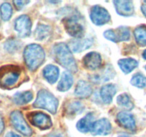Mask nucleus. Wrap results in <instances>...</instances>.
I'll return each instance as SVG.
<instances>
[{"mask_svg":"<svg viewBox=\"0 0 146 137\" xmlns=\"http://www.w3.org/2000/svg\"><path fill=\"white\" fill-rule=\"evenodd\" d=\"M54 59L62 67L71 72H76V63L68 46L64 43H58L53 48Z\"/></svg>","mask_w":146,"mask_h":137,"instance_id":"1","label":"nucleus"},{"mask_svg":"<svg viewBox=\"0 0 146 137\" xmlns=\"http://www.w3.org/2000/svg\"><path fill=\"white\" fill-rule=\"evenodd\" d=\"M24 58L29 69L36 71L44 63L45 52L38 44H30L24 49Z\"/></svg>","mask_w":146,"mask_h":137,"instance_id":"2","label":"nucleus"},{"mask_svg":"<svg viewBox=\"0 0 146 137\" xmlns=\"http://www.w3.org/2000/svg\"><path fill=\"white\" fill-rule=\"evenodd\" d=\"M21 69L18 66L7 65L0 68V86L3 88L14 87L19 81Z\"/></svg>","mask_w":146,"mask_h":137,"instance_id":"3","label":"nucleus"},{"mask_svg":"<svg viewBox=\"0 0 146 137\" xmlns=\"http://www.w3.org/2000/svg\"><path fill=\"white\" fill-rule=\"evenodd\" d=\"M33 106L36 108H44L54 114L57 111L58 101L51 93L46 90H41L38 91L37 98Z\"/></svg>","mask_w":146,"mask_h":137,"instance_id":"4","label":"nucleus"},{"mask_svg":"<svg viewBox=\"0 0 146 137\" xmlns=\"http://www.w3.org/2000/svg\"><path fill=\"white\" fill-rule=\"evenodd\" d=\"M63 23L66 31L70 36L77 39H81L84 36V27L79 21L78 14L72 13L71 15L66 16L63 19Z\"/></svg>","mask_w":146,"mask_h":137,"instance_id":"5","label":"nucleus"},{"mask_svg":"<svg viewBox=\"0 0 146 137\" xmlns=\"http://www.w3.org/2000/svg\"><path fill=\"white\" fill-rule=\"evenodd\" d=\"M11 122L14 128L27 136H30L32 134V131L24 120L22 114L19 111H14L10 115Z\"/></svg>","mask_w":146,"mask_h":137,"instance_id":"6","label":"nucleus"},{"mask_svg":"<svg viewBox=\"0 0 146 137\" xmlns=\"http://www.w3.org/2000/svg\"><path fill=\"white\" fill-rule=\"evenodd\" d=\"M31 124L42 130L48 129L52 126L51 118L47 114L41 112L30 113L27 116Z\"/></svg>","mask_w":146,"mask_h":137,"instance_id":"7","label":"nucleus"},{"mask_svg":"<svg viewBox=\"0 0 146 137\" xmlns=\"http://www.w3.org/2000/svg\"><path fill=\"white\" fill-rule=\"evenodd\" d=\"M91 20L96 25H103L111 19V16L106 9L99 5H96L91 8Z\"/></svg>","mask_w":146,"mask_h":137,"instance_id":"8","label":"nucleus"},{"mask_svg":"<svg viewBox=\"0 0 146 137\" xmlns=\"http://www.w3.org/2000/svg\"><path fill=\"white\" fill-rule=\"evenodd\" d=\"M15 29L18 32L19 37L24 38L30 35L31 30V21L27 15H22L15 21Z\"/></svg>","mask_w":146,"mask_h":137,"instance_id":"9","label":"nucleus"},{"mask_svg":"<svg viewBox=\"0 0 146 137\" xmlns=\"http://www.w3.org/2000/svg\"><path fill=\"white\" fill-rule=\"evenodd\" d=\"M115 74V72L113 69V67H111V65H107L98 73L90 76L89 78L94 83L101 84L109 81L110 79L113 78Z\"/></svg>","mask_w":146,"mask_h":137,"instance_id":"10","label":"nucleus"},{"mask_svg":"<svg viewBox=\"0 0 146 137\" xmlns=\"http://www.w3.org/2000/svg\"><path fill=\"white\" fill-rule=\"evenodd\" d=\"M91 131L93 135H108L111 131V123L106 118H101L94 122Z\"/></svg>","mask_w":146,"mask_h":137,"instance_id":"11","label":"nucleus"},{"mask_svg":"<svg viewBox=\"0 0 146 137\" xmlns=\"http://www.w3.org/2000/svg\"><path fill=\"white\" fill-rule=\"evenodd\" d=\"M83 63H84V67L88 69L95 70L101 66L102 59L98 53L90 52L84 57Z\"/></svg>","mask_w":146,"mask_h":137,"instance_id":"12","label":"nucleus"},{"mask_svg":"<svg viewBox=\"0 0 146 137\" xmlns=\"http://www.w3.org/2000/svg\"><path fill=\"white\" fill-rule=\"evenodd\" d=\"M115 9L118 14L123 17H130L134 13L133 4L131 1L117 0L113 1Z\"/></svg>","mask_w":146,"mask_h":137,"instance_id":"13","label":"nucleus"},{"mask_svg":"<svg viewBox=\"0 0 146 137\" xmlns=\"http://www.w3.org/2000/svg\"><path fill=\"white\" fill-rule=\"evenodd\" d=\"M117 121L119 125L131 131L135 130V122L134 117L129 113L121 111L117 115Z\"/></svg>","mask_w":146,"mask_h":137,"instance_id":"14","label":"nucleus"},{"mask_svg":"<svg viewBox=\"0 0 146 137\" xmlns=\"http://www.w3.org/2000/svg\"><path fill=\"white\" fill-rule=\"evenodd\" d=\"M93 40L91 39H77L69 42V46L74 52H81L91 47Z\"/></svg>","mask_w":146,"mask_h":137,"instance_id":"15","label":"nucleus"},{"mask_svg":"<svg viewBox=\"0 0 146 137\" xmlns=\"http://www.w3.org/2000/svg\"><path fill=\"white\" fill-rule=\"evenodd\" d=\"M92 91V88L88 82L85 81H80L76 87L75 94L79 98H88L91 95Z\"/></svg>","mask_w":146,"mask_h":137,"instance_id":"16","label":"nucleus"},{"mask_svg":"<svg viewBox=\"0 0 146 137\" xmlns=\"http://www.w3.org/2000/svg\"><path fill=\"white\" fill-rule=\"evenodd\" d=\"M94 116L92 113L88 114L86 116L81 118L77 123V129L83 133L88 132L91 130L93 124H94Z\"/></svg>","mask_w":146,"mask_h":137,"instance_id":"17","label":"nucleus"},{"mask_svg":"<svg viewBox=\"0 0 146 137\" xmlns=\"http://www.w3.org/2000/svg\"><path fill=\"white\" fill-rule=\"evenodd\" d=\"M44 78L50 84H54L57 81L59 75V70L58 67L54 65H47L43 71Z\"/></svg>","mask_w":146,"mask_h":137,"instance_id":"18","label":"nucleus"},{"mask_svg":"<svg viewBox=\"0 0 146 137\" xmlns=\"http://www.w3.org/2000/svg\"><path fill=\"white\" fill-rule=\"evenodd\" d=\"M115 93L116 88L113 84H107L104 86L101 89V96L104 102L106 104H111Z\"/></svg>","mask_w":146,"mask_h":137,"instance_id":"19","label":"nucleus"},{"mask_svg":"<svg viewBox=\"0 0 146 137\" xmlns=\"http://www.w3.org/2000/svg\"><path fill=\"white\" fill-rule=\"evenodd\" d=\"M118 65L125 74H128L138 67V63L134 59L126 58L120 59L118 61Z\"/></svg>","mask_w":146,"mask_h":137,"instance_id":"20","label":"nucleus"},{"mask_svg":"<svg viewBox=\"0 0 146 137\" xmlns=\"http://www.w3.org/2000/svg\"><path fill=\"white\" fill-rule=\"evenodd\" d=\"M73 82L74 81L72 76L68 72H64L58 84V89L61 91H67L71 88Z\"/></svg>","mask_w":146,"mask_h":137,"instance_id":"21","label":"nucleus"},{"mask_svg":"<svg viewBox=\"0 0 146 137\" xmlns=\"http://www.w3.org/2000/svg\"><path fill=\"white\" fill-rule=\"evenodd\" d=\"M33 98V94L31 91L18 92L14 96V101L18 105H24L31 101Z\"/></svg>","mask_w":146,"mask_h":137,"instance_id":"22","label":"nucleus"},{"mask_svg":"<svg viewBox=\"0 0 146 137\" xmlns=\"http://www.w3.org/2000/svg\"><path fill=\"white\" fill-rule=\"evenodd\" d=\"M51 35V27L44 24L37 26L35 31V37L37 40L43 41Z\"/></svg>","mask_w":146,"mask_h":137,"instance_id":"23","label":"nucleus"},{"mask_svg":"<svg viewBox=\"0 0 146 137\" xmlns=\"http://www.w3.org/2000/svg\"><path fill=\"white\" fill-rule=\"evenodd\" d=\"M134 36L138 45L146 46V26L141 25L137 27L134 31Z\"/></svg>","mask_w":146,"mask_h":137,"instance_id":"24","label":"nucleus"},{"mask_svg":"<svg viewBox=\"0 0 146 137\" xmlns=\"http://www.w3.org/2000/svg\"><path fill=\"white\" fill-rule=\"evenodd\" d=\"M117 103L120 106L126 110H131L133 108V104L127 94H122L118 96Z\"/></svg>","mask_w":146,"mask_h":137,"instance_id":"25","label":"nucleus"},{"mask_svg":"<svg viewBox=\"0 0 146 137\" xmlns=\"http://www.w3.org/2000/svg\"><path fill=\"white\" fill-rule=\"evenodd\" d=\"M114 31H115V37H116L117 42L129 40L131 34H130V30L128 27H120L117 28V29Z\"/></svg>","mask_w":146,"mask_h":137,"instance_id":"26","label":"nucleus"},{"mask_svg":"<svg viewBox=\"0 0 146 137\" xmlns=\"http://www.w3.org/2000/svg\"><path fill=\"white\" fill-rule=\"evenodd\" d=\"M84 110V106L79 101H73L70 103L67 106V112L70 115H76L81 114Z\"/></svg>","mask_w":146,"mask_h":137,"instance_id":"27","label":"nucleus"},{"mask_svg":"<svg viewBox=\"0 0 146 137\" xmlns=\"http://www.w3.org/2000/svg\"><path fill=\"white\" fill-rule=\"evenodd\" d=\"M1 17L4 21H8L12 15V8L9 3H4L0 7Z\"/></svg>","mask_w":146,"mask_h":137,"instance_id":"28","label":"nucleus"},{"mask_svg":"<svg viewBox=\"0 0 146 137\" xmlns=\"http://www.w3.org/2000/svg\"><path fill=\"white\" fill-rule=\"evenodd\" d=\"M131 83L138 88H144L146 86V77L141 74H136L132 77Z\"/></svg>","mask_w":146,"mask_h":137,"instance_id":"29","label":"nucleus"},{"mask_svg":"<svg viewBox=\"0 0 146 137\" xmlns=\"http://www.w3.org/2000/svg\"><path fill=\"white\" fill-rule=\"evenodd\" d=\"M20 47L19 41L15 39H9L4 44V48L9 52H14Z\"/></svg>","mask_w":146,"mask_h":137,"instance_id":"30","label":"nucleus"},{"mask_svg":"<svg viewBox=\"0 0 146 137\" xmlns=\"http://www.w3.org/2000/svg\"><path fill=\"white\" fill-rule=\"evenodd\" d=\"M104 37L107 39L110 40L111 41H113V42H117L116 37H115V34L114 30L112 29H108L107 31H106L104 34Z\"/></svg>","mask_w":146,"mask_h":137,"instance_id":"31","label":"nucleus"},{"mask_svg":"<svg viewBox=\"0 0 146 137\" xmlns=\"http://www.w3.org/2000/svg\"><path fill=\"white\" fill-rule=\"evenodd\" d=\"M29 2V1H23V0H21V1H13L14 6H15V7L17 8V9H18V10L21 9L24 7V5L27 4H28Z\"/></svg>","mask_w":146,"mask_h":137,"instance_id":"32","label":"nucleus"},{"mask_svg":"<svg viewBox=\"0 0 146 137\" xmlns=\"http://www.w3.org/2000/svg\"><path fill=\"white\" fill-rule=\"evenodd\" d=\"M4 121H3L2 118L1 116H0V134L2 133V131H4Z\"/></svg>","mask_w":146,"mask_h":137,"instance_id":"33","label":"nucleus"},{"mask_svg":"<svg viewBox=\"0 0 146 137\" xmlns=\"http://www.w3.org/2000/svg\"><path fill=\"white\" fill-rule=\"evenodd\" d=\"M5 137H21V136L14 132H9L8 134H7V135H6Z\"/></svg>","mask_w":146,"mask_h":137,"instance_id":"34","label":"nucleus"},{"mask_svg":"<svg viewBox=\"0 0 146 137\" xmlns=\"http://www.w3.org/2000/svg\"><path fill=\"white\" fill-rule=\"evenodd\" d=\"M141 10H142L143 13V14L146 17V4L142 5V7H141Z\"/></svg>","mask_w":146,"mask_h":137,"instance_id":"35","label":"nucleus"},{"mask_svg":"<svg viewBox=\"0 0 146 137\" xmlns=\"http://www.w3.org/2000/svg\"><path fill=\"white\" fill-rule=\"evenodd\" d=\"M49 137H62V136L60 134H51Z\"/></svg>","mask_w":146,"mask_h":137,"instance_id":"36","label":"nucleus"},{"mask_svg":"<svg viewBox=\"0 0 146 137\" xmlns=\"http://www.w3.org/2000/svg\"><path fill=\"white\" fill-rule=\"evenodd\" d=\"M143 58L145 59H146V49L144 51L143 54Z\"/></svg>","mask_w":146,"mask_h":137,"instance_id":"37","label":"nucleus"},{"mask_svg":"<svg viewBox=\"0 0 146 137\" xmlns=\"http://www.w3.org/2000/svg\"><path fill=\"white\" fill-rule=\"evenodd\" d=\"M118 137H130V136L128 135H120V136H118Z\"/></svg>","mask_w":146,"mask_h":137,"instance_id":"38","label":"nucleus"},{"mask_svg":"<svg viewBox=\"0 0 146 137\" xmlns=\"http://www.w3.org/2000/svg\"><path fill=\"white\" fill-rule=\"evenodd\" d=\"M145 70H146V65H145Z\"/></svg>","mask_w":146,"mask_h":137,"instance_id":"39","label":"nucleus"},{"mask_svg":"<svg viewBox=\"0 0 146 137\" xmlns=\"http://www.w3.org/2000/svg\"><path fill=\"white\" fill-rule=\"evenodd\" d=\"M144 2H145V4H146V1H144Z\"/></svg>","mask_w":146,"mask_h":137,"instance_id":"40","label":"nucleus"}]
</instances>
